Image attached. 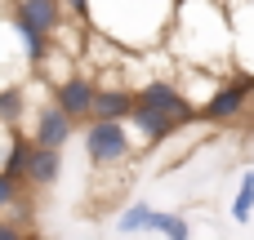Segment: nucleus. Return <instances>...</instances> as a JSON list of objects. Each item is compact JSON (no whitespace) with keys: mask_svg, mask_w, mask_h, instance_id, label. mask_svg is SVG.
<instances>
[{"mask_svg":"<svg viewBox=\"0 0 254 240\" xmlns=\"http://www.w3.org/2000/svg\"><path fill=\"white\" fill-rule=\"evenodd\" d=\"M85 156L94 169H112L129 156V129L125 120H94L89 116V129H85Z\"/></svg>","mask_w":254,"mask_h":240,"instance_id":"1","label":"nucleus"},{"mask_svg":"<svg viewBox=\"0 0 254 240\" xmlns=\"http://www.w3.org/2000/svg\"><path fill=\"white\" fill-rule=\"evenodd\" d=\"M250 94H254V80L250 76H237V80H228V85H214V94L205 98V107H201V116L205 120H232V116H241L246 107H250Z\"/></svg>","mask_w":254,"mask_h":240,"instance_id":"2","label":"nucleus"},{"mask_svg":"<svg viewBox=\"0 0 254 240\" xmlns=\"http://www.w3.org/2000/svg\"><path fill=\"white\" fill-rule=\"evenodd\" d=\"M134 102L156 107V111H165V116H174V120H188V116H192V102H188V94H183L174 80H147V85L134 94Z\"/></svg>","mask_w":254,"mask_h":240,"instance_id":"3","label":"nucleus"},{"mask_svg":"<svg viewBox=\"0 0 254 240\" xmlns=\"http://www.w3.org/2000/svg\"><path fill=\"white\" fill-rule=\"evenodd\" d=\"M71 129H76V120L58 107V102H45L40 111H36V125H31V143H40V147H67L71 143Z\"/></svg>","mask_w":254,"mask_h":240,"instance_id":"4","label":"nucleus"},{"mask_svg":"<svg viewBox=\"0 0 254 240\" xmlns=\"http://www.w3.org/2000/svg\"><path fill=\"white\" fill-rule=\"evenodd\" d=\"M94 89H98V85H89L85 76H63V80L54 85V102H58V107H63L71 120H89Z\"/></svg>","mask_w":254,"mask_h":240,"instance_id":"5","label":"nucleus"},{"mask_svg":"<svg viewBox=\"0 0 254 240\" xmlns=\"http://www.w3.org/2000/svg\"><path fill=\"white\" fill-rule=\"evenodd\" d=\"M58 174H63V151H58V147H40V143H31L27 165H22V183H31V187H54Z\"/></svg>","mask_w":254,"mask_h":240,"instance_id":"6","label":"nucleus"},{"mask_svg":"<svg viewBox=\"0 0 254 240\" xmlns=\"http://www.w3.org/2000/svg\"><path fill=\"white\" fill-rule=\"evenodd\" d=\"M129 111H134V94L129 89H121V85L94 89V107H89L94 120H129Z\"/></svg>","mask_w":254,"mask_h":240,"instance_id":"7","label":"nucleus"},{"mask_svg":"<svg viewBox=\"0 0 254 240\" xmlns=\"http://www.w3.org/2000/svg\"><path fill=\"white\" fill-rule=\"evenodd\" d=\"M129 125L138 129V138H147V143H165L183 120H174V116H165V111H156V107H143V102H134V111H129Z\"/></svg>","mask_w":254,"mask_h":240,"instance_id":"8","label":"nucleus"},{"mask_svg":"<svg viewBox=\"0 0 254 240\" xmlns=\"http://www.w3.org/2000/svg\"><path fill=\"white\" fill-rule=\"evenodd\" d=\"M13 31L22 36V45H27V58L31 62H45V53H49V31L22 9V4H13Z\"/></svg>","mask_w":254,"mask_h":240,"instance_id":"9","label":"nucleus"},{"mask_svg":"<svg viewBox=\"0 0 254 240\" xmlns=\"http://www.w3.org/2000/svg\"><path fill=\"white\" fill-rule=\"evenodd\" d=\"M18 4H22V9H27V13H31V18L49 31V36H58V31H63V22H67L63 0H18Z\"/></svg>","mask_w":254,"mask_h":240,"instance_id":"10","label":"nucleus"},{"mask_svg":"<svg viewBox=\"0 0 254 240\" xmlns=\"http://www.w3.org/2000/svg\"><path fill=\"white\" fill-rule=\"evenodd\" d=\"M27 151H31V134H13V143H9V151H4V165H0V174H9L13 183H22Z\"/></svg>","mask_w":254,"mask_h":240,"instance_id":"11","label":"nucleus"},{"mask_svg":"<svg viewBox=\"0 0 254 240\" xmlns=\"http://www.w3.org/2000/svg\"><path fill=\"white\" fill-rule=\"evenodd\" d=\"M152 214H156V209H147V205H129V209L116 218V227H121L125 236H134V232H152Z\"/></svg>","mask_w":254,"mask_h":240,"instance_id":"12","label":"nucleus"},{"mask_svg":"<svg viewBox=\"0 0 254 240\" xmlns=\"http://www.w3.org/2000/svg\"><path fill=\"white\" fill-rule=\"evenodd\" d=\"M250 214H254V169L241 178V192L232 200V223H250Z\"/></svg>","mask_w":254,"mask_h":240,"instance_id":"13","label":"nucleus"},{"mask_svg":"<svg viewBox=\"0 0 254 240\" xmlns=\"http://www.w3.org/2000/svg\"><path fill=\"white\" fill-rule=\"evenodd\" d=\"M152 232H161L165 240H188V223L179 218V214H152Z\"/></svg>","mask_w":254,"mask_h":240,"instance_id":"14","label":"nucleus"},{"mask_svg":"<svg viewBox=\"0 0 254 240\" xmlns=\"http://www.w3.org/2000/svg\"><path fill=\"white\" fill-rule=\"evenodd\" d=\"M22 89H0V120L4 125H18V116H22Z\"/></svg>","mask_w":254,"mask_h":240,"instance_id":"15","label":"nucleus"},{"mask_svg":"<svg viewBox=\"0 0 254 240\" xmlns=\"http://www.w3.org/2000/svg\"><path fill=\"white\" fill-rule=\"evenodd\" d=\"M9 205H18V183L9 174H0V209H9Z\"/></svg>","mask_w":254,"mask_h":240,"instance_id":"16","label":"nucleus"},{"mask_svg":"<svg viewBox=\"0 0 254 240\" xmlns=\"http://www.w3.org/2000/svg\"><path fill=\"white\" fill-rule=\"evenodd\" d=\"M63 9H67L76 22H85V27H89V0H63Z\"/></svg>","mask_w":254,"mask_h":240,"instance_id":"17","label":"nucleus"},{"mask_svg":"<svg viewBox=\"0 0 254 240\" xmlns=\"http://www.w3.org/2000/svg\"><path fill=\"white\" fill-rule=\"evenodd\" d=\"M0 240H22V232H18L9 218H0Z\"/></svg>","mask_w":254,"mask_h":240,"instance_id":"18","label":"nucleus"},{"mask_svg":"<svg viewBox=\"0 0 254 240\" xmlns=\"http://www.w3.org/2000/svg\"><path fill=\"white\" fill-rule=\"evenodd\" d=\"M22 240H40V236H22Z\"/></svg>","mask_w":254,"mask_h":240,"instance_id":"19","label":"nucleus"}]
</instances>
